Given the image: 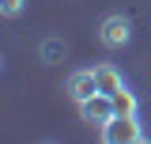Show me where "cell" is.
<instances>
[{
	"label": "cell",
	"instance_id": "obj_1",
	"mask_svg": "<svg viewBox=\"0 0 151 144\" xmlns=\"http://www.w3.org/2000/svg\"><path fill=\"white\" fill-rule=\"evenodd\" d=\"M102 140H106V144H144L147 133L140 129L136 114H117L110 125L102 129Z\"/></svg>",
	"mask_w": 151,
	"mask_h": 144
},
{
	"label": "cell",
	"instance_id": "obj_2",
	"mask_svg": "<svg viewBox=\"0 0 151 144\" xmlns=\"http://www.w3.org/2000/svg\"><path fill=\"white\" fill-rule=\"evenodd\" d=\"M79 118H83L87 125H94V129H106L113 118H117V103H113V95L98 91V95H91L87 103H79Z\"/></svg>",
	"mask_w": 151,
	"mask_h": 144
},
{
	"label": "cell",
	"instance_id": "obj_3",
	"mask_svg": "<svg viewBox=\"0 0 151 144\" xmlns=\"http://www.w3.org/2000/svg\"><path fill=\"white\" fill-rule=\"evenodd\" d=\"M98 42L106 46V49H125L132 42V19L129 15H106L102 23H98Z\"/></svg>",
	"mask_w": 151,
	"mask_h": 144
},
{
	"label": "cell",
	"instance_id": "obj_4",
	"mask_svg": "<svg viewBox=\"0 0 151 144\" xmlns=\"http://www.w3.org/2000/svg\"><path fill=\"white\" fill-rule=\"evenodd\" d=\"M64 87H68V95H72L76 103H87V99H91V95H98V76H94V68H76L72 76H68V84H64Z\"/></svg>",
	"mask_w": 151,
	"mask_h": 144
},
{
	"label": "cell",
	"instance_id": "obj_5",
	"mask_svg": "<svg viewBox=\"0 0 151 144\" xmlns=\"http://www.w3.org/2000/svg\"><path fill=\"white\" fill-rule=\"evenodd\" d=\"M94 76H98V87L106 91V95H113V91L125 87V76L113 68V65H98V68H94Z\"/></svg>",
	"mask_w": 151,
	"mask_h": 144
},
{
	"label": "cell",
	"instance_id": "obj_6",
	"mask_svg": "<svg viewBox=\"0 0 151 144\" xmlns=\"http://www.w3.org/2000/svg\"><path fill=\"white\" fill-rule=\"evenodd\" d=\"M113 103H117V114H136V99H132V91H129V87L113 91Z\"/></svg>",
	"mask_w": 151,
	"mask_h": 144
},
{
	"label": "cell",
	"instance_id": "obj_7",
	"mask_svg": "<svg viewBox=\"0 0 151 144\" xmlns=\"http://www.w3.org/2000/svg\"><path fill=\"white\" fill-rule=\"evenodd\" d=\"M27 12V0H0V15L4 19H19Z\"/></svg>",
	"mask_w": 151,
	"mask_h": 144
}]
</instances>
